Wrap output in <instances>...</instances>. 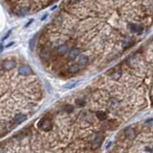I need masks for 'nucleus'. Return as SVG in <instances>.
Listing matches in <instances>:
<instances>
[{"instance_id":"26","label":"nucleus","mask_w":153,"mask_h":153,"mask_svg":"<svg viewBox=\"0 0 153 153\" xmlns=\"http://www.w3.org/2000/svg\"><path fill=\"white\" fill-rule=\"evenodd\" d=\"M48 16H47V14H44V16H43V17H42V18H41V20H44L45 18H46V17H47Z\"/></svg>"},{"instance_id":"22","label":"nucleus","mask_w":153,"mask_h":153,"mask_svg":"<svg viewBox=\"0 0 153 153\" xmlns=\"http://www.w3.org/2000/svg\"><path fill=\"white\" fill-rule=\"evenodd\" d=\"M146 122L149 125V126H151V125H152V119H148Z\"/></svg>"},{"instance_id":"28","label":"nucleus","mask_w":153,"mask_h":153,"mask_svg":"<svg viewBox=\"0 0 153 153\" xmlns=\"http://www.w3.org/2000/svg\"><path fill=\"white\" fill-rule=\"evenodd\" d=\"M146 151H149V152H151V151H152L150 148H146Z\"/></svg>"},{"instance_id":"13","label":"nucleus","mask_w":153,"mask_h":153,"mask_svg":"<svg viewBox=\"0 0 153 153\" xmlns=\"http://www.w3.org/2000/svg\"><path fill=\"white\" fill-rule=\"evenodd\" d=\"M68 51V46L67 45H61L59 47H58V52L59 55H64L67 53Z\"/></svg>"},{"instance_id":"3","label":"nucleus","mask_w":153,"mask_h":153,"mask_svg":"<svg viewBox=\"0 0 153 153\" xmlns=\"http://www.w3.org/2000/svg\"><path fill=\"white\" fill-rule=\"evenodd\" d=\"M32 73H33L32 69L28 65H23V66H21V67L18 68V74L21 75V76H24V77L30 76Z\"/></svg>"},{"instance_id":"27","label":"nucleus","mask_w":153,"mask_h":153,"mask_svg":"<svg viewBox=\"0 0 153 153\" xmlns=\"http://www.w3.org/2000/svg\"><path fill=\"white\" fill-rule=\"evenodd\" d=\"M12 45H14V42H11L10 44H8V45H7V47H10V46H12Z\"/></svg>"},{"instance_id":"2","label":"nucleus","mask_w":153,"mask_h":153,"mask_svg":"<svg viewBox=\"0 0 153 153\" xmlns=\"http://www.w3.org/2000/svg\"><path fill=\"white\" fill-rule=\"evenodd\" d=\"M103 133H101V132H97V133L95 134L94 140H93L92 148L94 149H97L100 148L101 145V142H103Z\"/></svg>"},{"instance_id":"23","label":"nucleus","mask_w":153,"mask_h":153,"mask_svg":"<svg viewBox=\"0 0 153 153\" xmlns=\"http://www.w3.org/2000/svg\"><path fill=\"white\" fill-rule=\"evenodd\" d=\"M11 32H12V31H9V32L7 33V34H6V35H5V37H3V39H2V40H5V39H6V38H7V37H9V35H11Z\"/></svg>"},{"instance_id":"4","label":"nucleus","mask_w":153,"mask_h":153,"mask_svg":"<svg viewBox=\"0 0 153 153\" xmlns=\"http://www.w3.org/2000/svg\"><path fill=\"white\" fill-rule=\"evenodd\" d=\"M2 67L4 70H12V69L16 67V62L14 61H7L3 63Z\"/></svg>"},{"instance_id":"14","label":"nucleus","mask_w":153,"mask_h":153,"mask_svg":"<svg viewBox=\"0 0 153 153\" xmlns=\"http://www.w3.org/2000/svg\"><path fill=\"white\" fill-rule=\"evenodd\" d=\"M62 21H63V17H62L61 16H58L56 17V19L54 20V23L58 24V25H59V24H62Z\"/></svg>"},{"instance_id":"7","label":"nucleus","mask_w":153,"mask_h":153,"mask_svg":"<svg viewBox=\"0 0 153 153\" xmlns=\"http://www.w3.org/2000/svg\"><path fill=\"white\" fill-rule=\"evenodd\" d=\"M25 120H26V115H24V114H18V115H16L14 118L13 124H21V122H23Z\"/></svg>"},{"instance_id":"19","label":"nucleus","mask_w":153,"mask_h":153,"mask_svg":"<svg viewBox=\"0 0 153 153\" xmlns=\"http://www.w3.org/2000/svg\"><path fill=\"white\" fill-rule=\"evenodd\" d=\"M77 84H78V82H72V83H70V84H67V85H66V86H65V88H67V89H72V88H74Z\"/></svg>"},{"instance_id":"1","label":"nucleus","mask_w":153,"mask_h":153,"mask_svg":"<svg viewBox=\"0 0 153 153\" xmlns=\"http://www.w3.org/2000/svg\"><path fill=\"white\" fill-rule=\"evenodd\" d=\"M38 127H40L41 129L44 130V131H49V130L52 129L53 124L49 119L43 118V119L40 120L39 122H38Z\"/></svg>"},{"instance_id":"10","label":"nucleus","mask_w":153,"mask_h":153,"mask_svg":"<svg viewBox=\"0 0 153 153\" xmlns=\"http://www.w3.org/2000/svg\"><path fill=\"white\" fill-rule=\"evenodd\" d=\"M124 134H125V137L127 138V139H134L135 138V131L132 129L131 127H128L125 129L124 131Z\"/></svg>"},{"instance_id":"11","label":"nucleus","mask_w":153,"mask_h":153,"mask_svg":"<svg viewBox=\"0 0 153 153\" xmlns=\"http://www.w3.org/2000/svg\"><path fill=\"white\" fill-rule=\"evenodd\" d=\"M80 70V65L78 64V63H73V64H71L70 66H69V68H68V72L69 73H71V74H75V73H78Z\"/></svg>"},{"instance_id":"8","label":"nucleus","mask_w":153,"mask_h":153,"mask_svg":"<svg viewBox=\"0 0 153 153\" xmlns=\"http://www.w3.org/2000/svg\"><path fill=\"white\" fill-rule=\"evenodd\" d=\"M40 56H41V58H42L44 61H50V58H51L50 51L48 50L47 48H44V49L41 51Z\"/></svg>"},{"instance_id":"20","label":"nucleus","mask_w":153,"mask_h":153,"mask_svg":"<svg viewBox=\"0 0 153 153\" xmlns=\"http://www.w3.org/2000/svg\"><path fill=\"white\" fill-rule=\"evenodd\" d=\"M64 110L66 111V112H72V111H73V106L72 105H66Z\"/></svg>"},{"instance_id":"25","label":"nucleus","mask_w":153,"mask_h":153,"mask_svg":"<svg viewBox=\"0 0 153 153\" xmlns=\"http://www.w3.org/2000/svg\"><path fill=\"white\" fill-rule=\"evenodd\" d=\"M70 1H71V3H76L78 1H80V0H70Z\"/></svg>"},{"instance_id":"5","label":"nucleus","mask_w":153,"mask_h":153,"mask_svg":"<svg viewBox=\"0 0 153 153\" xmlns=\"http://www.w3.org/2000/svg\"><path fill=\"white\" fill-rule=\"evenodd\" d=\"M127 26H128V29L131 30V31L134 32V33H142L143 32V26L139 25V24L129 23Z\"/></svg>"},{"instance_id":"24","label":"nucleus","mask_w":153,"mask_h":153,"mask_svg":"<svg viewBox=\"0 0 153 153\" xmlns=\"http://www.w3.org/2000/svg\"><path fill=\"white\" fill-rule=\"evenodd\" d=\"M33 21H34V20H33V19L29 20V21H28V23H27L26 25H25V28H27V27H29L30 25H31V23H33Z\"/></svg>"},{"instance_id":"12","label":"nucleus","mask_w":153,"mask_h":153,"mask_svg":"<svg viewBox=\"0 0 153 153\" xmlns=\"http://www.w3.org/2000/svg\"><path fill=\"white\" fill-rule=\"evenodd\" d=\"M88 62H89L88 56L83 55V56H80V58H79V65H80V66H84V65L87 64Z\"/></svg>"},{"instance_id":"17","label":"nucleus","mask_w":153,"mask_h":153,"mask_svg":"<svg viewBox=\"0 0 153 153\" xmlns=\"http://www.w3.org/2000/svg\"><path fill=\"white\" fill-rule=\"evenodd\" d=\"M97 116H98V118L101 120V121H103V120H105L106 119V115H105V113H103V112H98L97 113Z\"/></svg>"},{"instance_id":"15","label":"nucleus","mask_w":153,"mask_h":153,"mask_svg":"<svg viewBox=\"0 0 153 153\" xmlns=\"http://www.w3.org/2000/svg\"><path fill=\"white\" fill-rule=\"evenodd\" d=\"M131 44V38H126L122 41V47H129Z\"/></svg>"},{"instance_id":"18","label":"nucleus","mask_w":153,"mask_h":153,"mask_svg":"<svg viewBox=\"0 0 153 153\" xmlns=\"http://www.w3.org/2000/svg\"><path fill=\"white\" fill-rule=\"evenodd\" d=\"M76 104L78 106H84L85 105V101L82 100H77L76 101Z\"/></svg>"},{"instance_id":"6","label":"nucleus","mask_w":153,"mask_h":153,"mask_svg":"<svg viewBox=\"0 0 153 153\" xmlns=\"http://www.w3.org/2000/svg\"><path fill=\"white\" fill-rule=\"evenodd\" d=\"M14 13H16L17 16H26V14L29 13V9L27 7H18V8H16Z\"/></svg>"},{"instance_id":"16","label":"nucleus","mask_w":153,"mask_h":153,"mask_svg":"<svg viewBox=\"0 0 153 153\" xmlns=\"http://www.w3.org/2000/svg\"><path fill=\"white\" fill-rule=\"evenodd\" d=\"M37 35H35V37H33L32 39H31V41H30V47H31V49L33 50L35 48V41H37Z\"/></svg>"},{"instance_id":"9","label":"nucleus","mask_w":153,"mask_h":153,"mask_svg":"<svg viewBox=\"0 0 153 153\" xmlns=\"http://www.w3.org/2000/svg\"><path fill=\"white\" fill-rule=\"evenodd\" d=\"M80 54V50L79 48H74V49H72L70 52H69L68 56L71 59H75L76 58H78V56H79Z\"/></svg>"},{"instance_id":"21","label":"nucleus","mask_w":153,"mask_h":153,"mask_svg":"<svg viewBox=\"0 0 153 153\" xmlns=\"http://www.w3.org/2000/svg\"><path fill=\"white\" fill-rule=\"evenodd\" d=\"M121 77V72H118V73H115L112 76L113 79H119V78Z\"/></svg>"}]
</instances>
